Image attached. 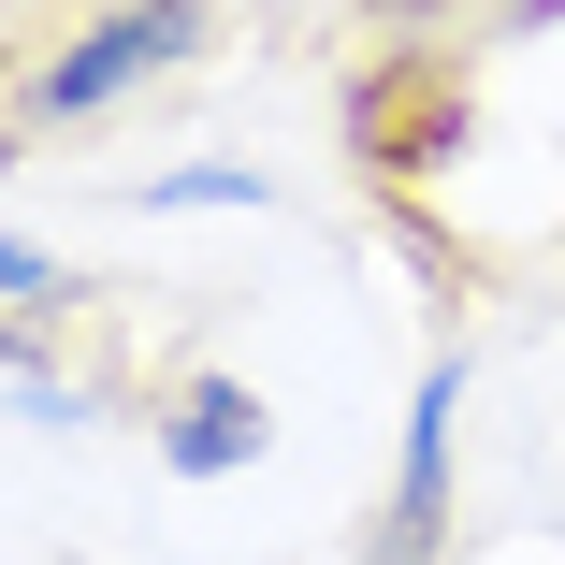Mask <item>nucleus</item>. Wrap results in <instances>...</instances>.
<instances>
[{"mask_svg": "<svg viewBox=\"0 0 565 565\" xmlns=\"http://www.w3.org/2000/svg\"><path fill=\"white\" fill-rule=\"evenodd\" d=\"M203 44V0H131V15H102L44 87H30V117H102V102H117V87H146V73H174Z\"/></svg>", "mask_w": 565, "mask_h": 565, "instance_id": "obj_1", "label": "nucleus"}, {"mask_svg": "<svg viewBox=\"0 0 565 565\" xmlns=\"http://www.w3.org/2000/svg\"><path fill=\"white\" fill-rule=\"evenodd\" d=\"M449 420H465V377L435 363V377L406 392V449H392V551H406V565L449 536Z\"/></svg>", "mask_w": 565, "mask_h": 565, "instance_id": "obj_2", "label": "nucleus"}, {"mask_svg": "<svg viewBox=\"0 0 565 565\" xmlns=\"http://www.w3.org/2000/svg\"><path fill=\"white\" fill-rule=\"evenodd\" d=\"M160 465H174V479H233V465H262V392L203 377V392L174 406V435H160Z\"/></svg>", "mask_w": 565, "mask_h": 565, "instance_id": "obj_3", "label": "nucleus"}, {"mask_svg": "<svg viewBox=\"0 0 565 565\" xmlns=\"http://www.w3.org/2000/svg\"><path fill=\"white\" fill-rule=\"evenodd\" d=\"M449 131H465V102H449V87H377V102H363V146H377L392 174H420Z\"/></svg>", "mask_w": 565, "mask_h": 565, "instance_id": "obj_4", "label": "nucleus"}, {"mask_svg": "<svg viewBox=\"0 0 565 565\" xmlns=\"http://www.w3.org/2000/svg\"><path fill=\"white\" fill-rule=\"evenodd\" d=\"M160 203H262V174H217V160H189V174H160Z\"/></svg>", "mask_w": 565, "mask_h": 565, "instance_id": "obj_5", "label": "nucleus"}, {"mask_svg": "<svg viewBox=\"0 0 565 565\" xmlns=\"http://www.w3.org/2000/svg\"><path fill=\"white\" fill-rule=\"evenodd\" d=\"M0 290H15V305H44V290H58V262H44L30 233H0Z\"/></svg>", "mask_w": 565, "mask_h": 565, "instance_id": "obj_6", "label": "nucleus"}, {"mask_svg": "<svg viewBox=\"0 0 565 565\" xmlns=\"http://www.w3.org/2000/svg\"><path fill=\"white\" fill-rule=\"evenodd\" d=\"M536 15H551V0H536Z\"/></svg>", "mask_w": 565, "mask_h": 565, "instance_id": "obj_7", "label": "nucleus"}]
</instances>
